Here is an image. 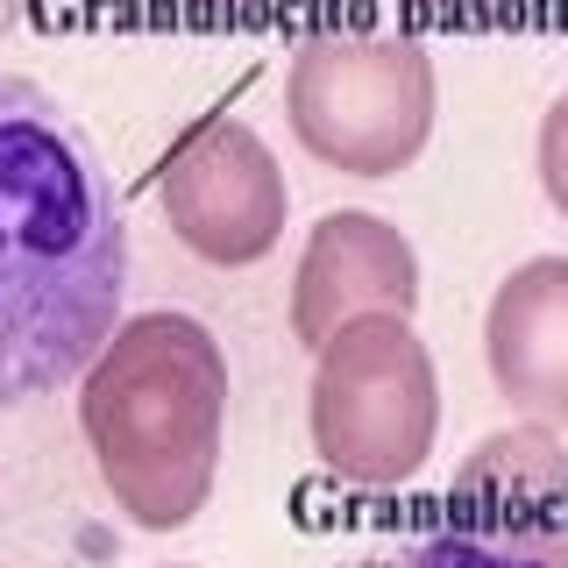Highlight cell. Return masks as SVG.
<instances>
[{"instance_id": "5b68a950", "label": "cell", "mask_w": 568, "mask_h": 568, "mask_svg": "<svg viewBox=\"0 0 568 568\" xmlns=\"http://www.w3.org/2000/svg\"><path fill=\"white\" fill-rule=\"evenodd\" d=\"M156 206L171 235L213 271H248L284 235L292 185L277 171V150L235 114H206L171 142L156 171Z\"/></svg>"}, {"instance_id": "7a4b0ae2", "label": "cell", "mask_w": 568, "mask_h": 568, "mask_svg": "<svg viewBox=\"0 0 568 568\" xmlns=\"http://www.w3.org/2000/svg\"><path fill=\"white\" fill-rule=\"evenodd\" d=\"M79 434L100 490L142 532L200 519L227 434V355L192 313H135L79 377Z\"/></svg>"}, {"instance_id": "277c9868", "label": "cell", "mask_w": 568, "mask_h": 568, "mask_svg": "<svg viewBox=\"0 0 568 568\" xmlns=\"http://www.w3.org/2000/svg\"><path fill=\"white\" fill-rule=\"evenodd\" d=\"M434 58L413 36L320 29L284 71V121L298 150L342 178H398L434 135Z\"/></svg>"}, {"instance_id": "7c38bea8", "label": "cell", "mask_w": 568, "mask_h": 568, "mask_svg": "<svg viewBox=\"0 0 568 568\" xmlns=\"http://www.w3.org/2000/svg\"><path fill=\"white\" fill-rule=\"evenodd\" d=\"M22 14H29V0H0V36H8L14 22H22Z\"/></svg>"}, {"instance_id": "30bf717a", "label": "cell", "mask_w": 568, "mask_h": 568, "mask_svg": "<svg viewBox=\"0 0 568 568\" xmlns=\"http://www.w3.org/2000/svg\"><path fill=\"white\" fill-rule=\"evenodd\" d=\"M532 164H540V192L547 206L568 221V93L540 114V150H532Z\"/></svg>"}, {"instance_id": "8992f818", "label": "cell", "mask_w": 568, "mask_h": 568, "mask_svg": "<svg viewBox=\"0 0 568 568\" xmlns=\"http://www.w3.org/2000/svg\"><path fill=\"white\" fill-rule=\"evenodd\" d=\"M419 306V248L405 242L398 221L363 206L320 213L306 248H298L292 271V334L306 348H320L334 327L363 313H398L413 320Z\"/></svg>"}, {"instance_id": "ba28073f", "label": "cell", "mask_w": 568, "mask_h": 568, "mask_svg": "<svg viewBox=\"0 0 568 568\" xmlns=\"http://www.w3.org/2000/svg\"><path fill=\"white\" fill-rule=\"evenodd\" d=\"M448 497L462 511H476V532L526 526V511H561L568 505V440L561 426L526 419L505 434L476 440V455L455 469Z\"/></svg>"}, {"instance_id": "9c48e42d", "label": "cell", "mask_w": 568, "mask_h": 568, "mask_svg": "<svg viewBox=\"0 0 568 568\" xmlns=\"http://www.w3.org/2000/svg\"><path fill=\"white\" fill-rule=\"evenodd\" d=\"M348 568H532V561L497 532H413V540H384L355 555Z\"/></svg>"}, {"instance_id": "3957f363", "label": "cell", "mask_w": 568, "mask_h": 568, "mask_svg": "<svg viewBox=\"0 0 568 568\" xmlns=\"http://www.w3.org/2000/svg\"><path fill=\"white\" fill-rule=\"evenodd\" d=\"M306 426L327 476L355 490H398L419 476L440 434V377L413 320L363 313L334 327L313 348Z\"/></svg>"}, {"instance_id": "6da1fadb", "label": "cell", "mask_w": 568, "mask_h": 568, "mask_svg": "<svg viewBox=\"0 0 568 568\" xmlns=\"http://www.w3.org/2000/svg\"><path fill=\"white\" fill-rule=\"evenodd\" d=\"M121 292L129 221L93 135L50 85L0 71V413L85 377Z\"/></svg>"}, {"instance_id": "52a82bcc", "label": "cell", "mask_w": 568, "mask_h": 568, "mask_svg": "<svg viewBox=\"0 0 568 568\" xmlns=\"http://www.w3.org/2000/svg\"><path fill=\"white\" fill-rule=\"evenodd\" d=\"M484 363L526 419L568 426V256H526L490 292Z\"/></svg>"}, {"instance_id": "4fadbf2b", "label": "cell", "mask_w": 568, "mask_h": 568, "mask_svg": "<svg viewBox=\"0 0 568 568\" xmlns=\"http://www.w3.org/2000/svg\"><path fill=\"white\" fill-rule=\"evenodd\" d=\"M164 568H192V561H164Z\"/></svg>"}, {"instance_id": "8fae6325", "label": "cell", "mask_w": 568, "mask_h": 568, "mask_svg": "<svg viewBox=\"0 0 568 568\" xmlns=\"http://www.w3.org/2000/svg\"><path fill=\"white\" fill-rule=\"evenodd\" d=\"M497 540L519 547L532 568H568V532H555V526H505Z\"/></svg>"}]
</instances>
